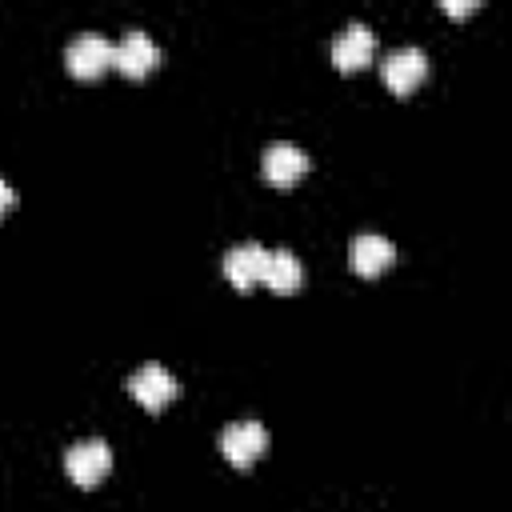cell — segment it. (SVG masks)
<instances>
[{
    "label": "cell",
    "instance_id": "3957f363",
    "mask_svg": "<svg viewBox=\"0 0 512 512\" xmlns=\"http://www.w3.org/2000/svg\"><path fill=\"white\" fill-rule=\"evenodd\" d=\"M64 64L76 72V76H96L112 64V40L100 36V32H76L64 48Z\"/></svg>",
    "mask_w": 512,
    "mask_h": 512
},
{
    "label": "cell",
    "instance_id": "8fae6325",
    "mask_svg": "<svg viewBox=\"0 0 512 512\" xmlns=\"http://www.w3.org/2000/svg\"><path fill=\"white\" fill-rule=\"evenodd\" d=\"M300 280H304V264L288 248L268 252V264H264V280L260 284H268L272 292H296Z\"/></svg>",
    "mask_w": 512,
    "mask_h": 512
},
{
    "label": "cell",
    "instance_id": "7c38bea8",
    "mask_svg": "<svg viewBox=\"0 0 512 512\" xmlns=\"http://www.w3.org/2000/svg\"><path fill=\"white\" fill-rule=\"evenodd\" d=\"M440 8L452 12V16H464V12H472L476 4H472V0H440Z\"/></svg>",
    "mask_w": 512,
    "mask_h": 512
},
{
    "label": "cell",
    "instance_id": "8992f818",
    "mask_svg": "<svg viewBox=\"0 0 512 512\" xmlns=\"http://www.w3.org/2000/svg\"><path fill=\"white\" fill-rule=\"evenodd\" d=\"M372 52H376V36H372V28H368L364 20L344 24V28L336 32V40H332V60H336V68H344V72L368 64Z\"/></svg>",
    "mask_w": 512,
    "mask_h": 512
},
{
    "label": "cell",
    "instance_id": "9c48e42d",
    "mask_svg": "<svg viewBox=\"0 0 512 512\" xmlns=\"http://www.w3.org/2000/svg\"><path fill=\"white\" fill-rule=\"evenodd\" d=\"M264 264H268V248L256 240H244V244L224 252V276L236 288H252L256 280H264Z\"/></svg>",
    "mask_w": 512,
    "mask_h": 512
},
{
    "label": "cell",
    "instance_id": "52a82bcc",
    "mask_svg": "<svg viewBox=\"0 0 512 512\" xmlns=\"http://www.w3.org/2000/svg\"><path fill=\"white\" fill-rule=\"evenodd\" d=\"M156 40L144 32V28H128L116 44H112V64L128 76H144L152 64H156Z\"/></svg>",
    "mask_w": 512,
    "mask_h": 512
},
{
    "label": "cell",
    "instance_id": "ba28073f",
    "mask_svg": "<svg viewBox=\"0 0 512 512\" xmlns=\"http://www.w3.org/2000/svg\"><path fill=\"white\" fill-rule=\"evenodd\" d=\"M260 168H264V176H268L272 184L288 188V184H296V180L308 172V156H304V148H296V144H288V140H276V144L264 148Z\"/></svg>",
    "mask_w": 512,
    "mask_h": 512
},
{
    "label": "cell",
    "instance_id": "6da1fadb",
    "mask_svg": "<svg viewBox=\"0 0 512 512\" xmlns=\"http://www.w3.org/2000/svg\"><path fill=\"white\" fill-rule=\"evenodd\" d=\"M264 448H268V428L260 420H232L228 428H220V452L236 468H248Z\"/></svg>",
    "mask_w": 512,
    "mask_h": 512
},
{
    "label": "cell",
    "instance_id": "5b68a950",
    "mask_svg": "<svg viewBox=\"0 0 512 512\" xmlns=\"http://www.w3.org/2000/svg\"><path fill=\"white\" fill-rule=\"evenodd\" d=\"M128 392H132L144 408H164V404L176 396V376H172L164 364L148 360V364H140V368L128 376Z\"/></svg>",
    "mask_w": 512,
    "mask_h": 512
},
{
    "label": "cell",
    "instance_id": "4fadbf2b",
    "mask_svg": "<svg viewBox=\"0 0 512 512\" xmlns=\"http://www.w3.org/2000/svg\"><path fill=\"white\" fill-rule=\"evenodd\" d=\"M12 204H16V192H12V188H8V180L0 176V212H8Z\"/></svg>",
    "mask_w": 512,
    "mask_h": 512
},
{
    "label": "cell",
    "instance_id": "7a4b0ae2",
    "mask_svg": "<svg viewBox=\"0 0 512 512\" xmlns=\"http://www.w3.org/2000/svg\"><path fill=\"white\" fill-rule=\"evenodd\" d=\"M64 468H68V476H72L80 488H92L96 480L108 476V468H112V448H108L104 440H80V444H72V448L64 452Z\"/></svg>",
    "mask_w": 512,
    "mask_h": 512
},
{
    "label": "cell",
    "instance_id": "277c9868",
    "mask_svg": "<svg viewBox=\"0 0 512 512\" xmlns=\"http://www.w3.org/2000/svg\"><path fill=\"white\" fill-rule=\"evenodd\" d=\"M380 68H384V84L392 92H412L428 72V56H424V48L404 44V48H392Z\"/></svg>",
    "mask_w": 512,
    "mask_h": 512
},
{
    "label": "cell",
    "instance_id": "30bf717a",
    "mask_svg": "<svg viewBox=\"0 0 512 512\" xmlns=\"http://www.w3.org/2000/svg\"><path fill=\"white\" fill-rule=\"evenodd\" d=\"M348 256H352V268H356L360 276H376V272H384V268L392 264L396 248H392V240L380 236V232H360V236H352Z\"/></svg>",
    "mask_w": 512,
    "mask_h": 512
}]
</instances>
